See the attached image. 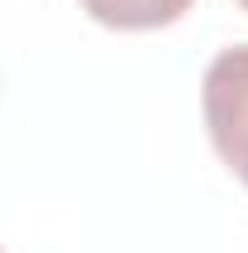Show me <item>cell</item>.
<instances>
[{
	"instance_id": "cell-3",
	"label": "cell",
	"mask_w": 248,
	"mask_h": 253,
	"mask_svg": "<svg viewBox=\"0 0 248 253\" xmlns=\"http://www.w3.org/2000/svg\"><path fill=\"white\" fill-rule=\"evenodd\" d=\"M239 5H244V10H248V0H239Z\"/></svg>"
},
{
	"instance_id": "cell-1",
	"label": "cell",
	"mask_w": 248,
	"mask_h": 253,
	"mask_svg": "<svg viewBox=\"0 0 248 253\" xmlns=\"http://www.w3.org/2000/svg\"><path fill=\"white\" fill-rule=\"evenodd\" d=\"M200 107H205V126L219 161L248 190V44L219 49L209 59L200 83Z\"/></svg>"
},
{
	"instance_id": "cell-2",
	"label": "cell",
	"mask_w": 248,
	"mask_h": 253,
	"mask_svg": "<svg viewBox=\"0 0 248 253\" xmlns=\"http://www.w3.org/2000/svg\"><path fill=\"white\" fill-rule=\"evenodd\" d=\"M88 10V20L107 25V30H165L185 15L195 0H78Z\"/></svg>"
}]
</instances>
